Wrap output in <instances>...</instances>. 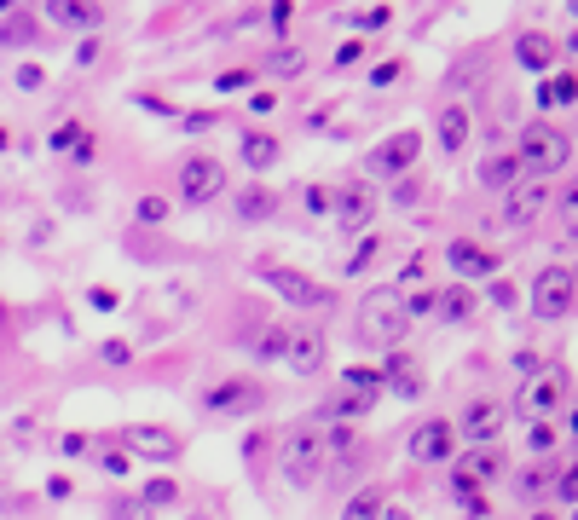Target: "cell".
Listing matches in <instances>:
<instances>
[{"label": "cell", "instance_id": "obj_1", "mask_svg": "<svg viewBox=\"0 0 578 520\" xmlns=\"http://www.w3.org/2000/svg\"><path fill=\"white\" fill-rule=\"evenodd\" d=\"M411 336V306L399 289H371L359 301V341L364 347H399Z\"/></svg>", "mask_w": 578, "mask_h": 520}, {"label": "cell", "instance_id": "obj_2", "mask_svg": "<svg viewBox=\"0 0 578 520\" xmlns=\"http://www.w3.org/2000/svg\"><path fill=\"white\" fill-rule=\"evenodd\" d=\"M278 463H284L289 486H318V480H324V428L318 423L289 428L284 445H278Z\"/></svg>", "mask_w": 578, "mask_h": 520}, {"label": "cell", "instance_id": "obj_3", "mask_svg": "<svg viewBox=\"0 0 578 520\" xmlns=\"http://www.w3.org/2000/svg\"><path fill=\"white\" fill-rule=\"evenodd\" d=\"M567 156H573V139L561 128H549V122H532V128L521 133V163L532 180H556L561 168H567Z\"/></svg>", "mask_w": 578, "mask_h": 520}, {"label": "cell", "instance_id": "obj_4", "mask_svg": "<svg viewBox=\"0 0 578 520\" xmlns=\"http://www.w3.org/2000/svg\"><path fill=\"white\" fill-rule=\"evenodd\" d=\"M255 272H261V283H266L272 295H284L289 306H330V301H336V295H330V283L306 278L301 266H278V260H261Z\"/></svg>", "mask_w": 578, "mask_h": 520}, {"label": "cell", "instance_id": "obj_5", "mask_svg": "<svg viewBox=\"0 0 578 520\" xmlns=\"http://www.w3.org/2000/svg\"><path fill=\"white\" fill-rule=\"evenodd\" d=\"M573 295H578V272L544 266V272L532 278V318H544V324L567 318V313H573Z\"/></svg>", "mask_w": 578, "mask_h": 520}, {"label": "cell", "instance_id": "obj_6", "mask_svg": "<svg viewBox=\"0 0 578 520\" xmlns=\"http://www.w3.org/2000/svg\"><path fill=\"white\" fill-rule=\"evenodd\" d=\"M220 191H226V163H214V156H186L180 163V203L186 208L214 203Z\"/></svg>", "mask_w": 578, "mask_h": 520}, {"label": "cell", "instance_id": "obj_7", "mask_svg": "<svg viewBox=\"0 0 578 520\" xmlns=\"http://www.w3.org/2000/svg\"><path fill=\"white\" fill-rule=\"evenodd\" d=\"M284 365L295 370V376H318V370L330 365V336H324V324H289Z\"/></svg>", "mask_w": 578, "mask_h": 520}, {"label": "cell", "instance_id": "obj_8", "mask_svg": "<svg viewBox=\"0 0 578 520\" xmlns=\"http://www.w3.org/2000/svg\"><path fill=\"white\" fill-rule=\"evenodd\" d=\"M121 445H128L133 457H151V463H180V457H186V440L163 423H133L121 433Z\"/></svg>", "mask_w": 578, "mask_h": 520}, {"label": "cell", "instance_id": "obj_9", "mask_svg": "<svg viewBox=\"0 0 578 520\" xmlns=\"http://www.w3.org/2000/svg\"><path fill=\"white\" fill-rule=\"evenodd\" d=\"M203 405L214 416H249V411H266V388H261V382H249V376H231V382H220Z\"/></svg>", "mask_w": 578, "mask_h": 520}, {"label": "cell", "instance_id": "obj_10", "mask_svg": "<svg viewBox=\"0 0 578 520\" xmlns=\"http://www.w3.org/2000/svg\"><path fill=\"white\" fill-rule=\"evenodd\" d=\"M416 156H423V133H416V128L388 133V139L371 151V173H376V180H393V173L416 168Z\"/></svg>", "mask_w": 578, "mask_h": 520}, {"label": "cell", "instance_id": "obj_11", "mask_svg": "<svg viewBox=\"0 0 578 520\" xmlns=\"http://www.w3.org/2000/svg\"><path fill=\"white\" fill-rule=\"evenodd\" d=\"M549 197H556V191H549V180H521L515 191H503V226H515V231L532 226V220L549 208Z\"/></svg>", "mask_w": 578, "mask_h": 520}, {"label": "cell", "instance_id": "obj_12", "mask_svg": "<svg viewBox=\"0 0 578 520\" xmlns=\"http://www.w3.org/2000/svg\"><path fill=\"white\" fill-rule=\"evenodd\" d=\"M278 214V191L272 185H238L231 191V220L238 226H261V220Z\"/></svg>", "mask_w": 578, "mask_h": 520}, {"label": "cell", "instance_id": "obj_13", "mask_svg": "<svg viewBox=\"0 0 578 520\" xmlns=\"http://www.w3.org/2000/svg\"><path fill=\"white\" fill-rule=\"evenodd\" d=\"M336 214H341V231H364V226H371V214H376L371 185L348 180V185H341V197H336Z\"/></svg>", "mask_w": 578, "mask_h": 520}, {"label": "cell", "instance_id": "obj_14", "mask_svg": "<svg viewBox=\"0 0 578 520\" xmlns=\"http://www.w3.org/2000/svg\"><path fill=\"white\" fill-rule=\"evenodd\" d=\"M451 440H457V428H451V423H423V428H411V457H416V463H446Z\"/></svg>", "mask_w": 578, "mask_h": 520}, {"label": "cell", "instance_id": "obj_15", "mask_svg": "<svg viewBox=\"0 0 578 520\" xmlns=\"http://www.w3.org/2000/svg\"><path fill=\"white\" fill-rule=\"evenodd\" d=\"M434 133H440V145H446L451 156H463V145H469V133H474V116H469V105H440V122H434Z\"/></svg>", "mask_w": 578, "mask_h": 520}, {"label": "cell", "instance_id": "obj_16", "mask_svg": "<svg viewBox=\"0 0 578 520\" xmlns=\"http://www.w3.org/2000/svg\"><path fill=\"white\" fill-rule=\"evenodd\" d=\"M521 180H526L521 151H491L486 163H481V185H491V191H515Z\"/></svg>", "mask_w": 578, "mask_h": 520}, {"label": "cell", "instance_id": "obj_17", "mask_svg": "<svg viewBox=\"0 0 578 520\" xmlns=\"http://www.w3.org/2000/svg\"><path fill=\"white\" fill-rule=\"evenodd\" d=\"M46 18L64 23V29H98V23H105V6H98V0H46Z\"/></svg>", "mask_w": 578, "mask_h": 520}, {"label": "cell", "instance_id": "obj_18", "mask_svg": "<svg viewBox=\"0 0 578 520\" xmlns=\"http://www.w3.org/2000/svg\"><path fill=\"white\" fill-rule=\"evenodd\" d=\"M561 393H567V376H561V370H549V376H532V382H526V393H521V411L544 416V411H556V405H561Z\"/></svg>", "mask_w": 578, "mask_h": 520}, {"label": "cell", "instance_id": "obj_19", "mask_svg": "<svg viewBox=\"0 0 578 520\" xmlns=\"http://www.w3.org/2000/svg\"><path fill=\"white\" fill-rule=\"evenodd\" d=\"M503 423H509V411H503V405H491V399H481V405H469V411H463V440H498Z\"/></svg>", "mask_w": 578, "mask_h": 520}, {"label": "cell", "instance_id": "obj_20", "mask_svg": "<svg viewBox=\"0 0 578 520\" xmlns=\"http://www.w3.org/2000/svg\"><path fill=\"white\" fill-rule=\"evenodd\" d=\"M243 347H249L255 358H266V365H278L289 347V324H278V318H266V324H255L249 336H243Z\"/></svg>", "mask_w": 578, "mask_h": 520}, {"label": "cell", "instance_id": "obj_21", "mask_svg": "<svg viewBox=\"0 0 578 520\" xmlns=\"http://www.w3.org/2000/svg\"><path fill=\"white\" fill-rule=\"evenodd\" d=\"M371 405H376V393H359V388H353V393H336L330 405H318V428H324V423H359Z\"/></svg>", "mask_w": 578, "mask_h": 520}, {"label": "cell", "instance_id": "obj_22", "mask_svg": "<svg viewBox=\"0 0 578 520\" xmlns=\"http://www.w3.org/2000/svg\"><path fill=\"white\" fill-rule=\"evenodd\" d=\"M243 163H249L255 173H266L278 163V133H266V128H249L243 133Z\"/></svg>", "mask_w": 578, "mask_h": 520}, {"label": "cell", "instance_id": "obj_23", "mask_svg": "<svg viewBox=\"0 0 578 520\" xmlns=\"http://www.w3.org/2000/svg\"><path fill=\"white\" fill-rule=\"evenodd\" d=\"M451 266L469 272V278H486V272H498V260H491V249H481V243H451Z\"/></svg>", "mask_w": 578, "mask_h": 520}, {"label": "cell", "instance_id": "obj_24", "mask_svg": "<svg viewBox=\"0 0 578 520\" xmlns=\"http://www.w3.org/2000/svg\"><path fill=\"white\" fill-rule=\"evenodd\" d=\"M556 203V226H561V238H578V180H561V191L549 197Z\"/></svg>", "mask_w": 578, "mask_h": 520}, {"label": "cell", "instance_id": "obj_25", "mask_svg": "<svg viewBox=\"0 0 578 520\" xmlns=\"http://www.w3.org/2000/svg\"><path fill=\"white\" fill-rule=\"evenodd\" d=\"M382 370H388V388L393 393H405V399H416V393H423V370H416L411 358H388Z\"/></svg>", "mask_w": 578, "mask_h": 520}, {"label": "cell", "instance_id": "obj_26", "mask_svg": "<svg viewBox=\"0 0 578 520\" xmlns=\"http://www.w3.org/2000/svg\"><path fill=\"white\" fill-rule=\"evenodd\" d=\"M266 70H272V76H301L306 53H301V46H272V53H266Z\"/></svg>", "mask_w": 578, "mask_h": 520}, {"label": "cell", "instance_id": "obj_27", "mask_svg": "<svg viewBox=\"0 0 578 520\" xmlns=\"http://www.w3.org/2000/svg\"><path fill=\"white\" fill-rule=\"evenodd\" d=\"M544 486H556V463H544V468H526V474H515V491H521V498H544Z\"/></svg>", "mask_w": 578, "mask_h": 520}, {"label": "cell", "instance_id": "obj_28", "mask_svg": "<svg viewBox=\"0 0 578 520\" xmlns=\"http://www.w3.org/2000/svg\"><path fill=\"white\" fill-rule=\"evenodd\" d=\"M549 58H556V41H549V35H526L521 41V64L526 70H544Z\"/></svg>", "mask_w": 578, "mask_h": 520}, {"label": "cell", "instance_id": "obj_29", "mask_svg": "<svg viewBox=\"0 0 578 520\" xmlns=\"http://www.w3.org/2000/svg\"><path fill=\"white\" fill-rule=\"evenodd\" d=\"M139 503H145V509H168V503H180V486H174V480H151V486L139 491Z\"/></svg>", "mask_w": 578, "mask_h": 520}, {"label": "cell", "instance_id": "obj_30", "mask_svg": "<svg viewBox=\"0 0 578 520\" xmlns=\"http://www.w3.org/2000/svg\"><path fill=\"white\" fill-rule=\"evenodd\" d=\"M105 520H151L139 498H105Z\"/></svg>", "mask_w": 578, "mask_h": 520}, {"label": "cell", "instance_id": "obj_31", "mask_svg": "<svg viewBox=\"0 0 578 520\" xmlns=\"http://www.w3.org/2000/svg\"><path fill=\"white\" fill-rule=\"evenodd\" d=\"M0 41L6 46H35V18H6L0 23Z\"/></svg>", "mask_w": 578, "mask_h": 520}, {"label": "cell", "instance_id": "obj_32", "mask_svg": "<svg viewBox=\"0 0 578 520\" xmlns=\"http://www.w3.org/2000/svg\"><path fill=\"white\" fill-rule=\"evenodd\" d=\"M341 520H382V491H359Z\"/></svg>", "mask_w": 578, "mask_h": 520}, {"label": "cell", "instance_id": "obj_33", "mask_svg": "<svg viewBox=\"0 0 578 520\" xmlns=\"http://www.w3.org/2000/svg\"><path fill=\"white\" fill-rule=\"evenodd\" d=\"M451 491H457V503H463V515H486V491H481V486H474V480H463V474H457V486H451Z\"/></svg>", "mask_w": 578, "mask_h": 520}, {"label": "cell", "instance_id": "obj_34", "mask_svg": "<svg viewBox=\"0 0 578 520\" xmlns=\"http://www.w3.org/2000/svg\"><path fill=\"white\" fill-rule=\"evenodd\" d=\"M440 313H446V318H469L474 313V295L469 289H446V295H440Z\"/></svg>", "mask_w": 578, "mask_h": 520}, {"label": "cell", "instance_id": "obj_35", "mask_svg": "<svg viewBox=\"0 0 578 520\" xmlns=\"http://www.w3.org/2000/svg\"><path fill=\"white\" fill-rule=\"evenodd\" d=\"M133 220H145V226H163V220H168V197H139Z\"/></svg>", "mask_w": 578, "mask_h": 520}, {"label": "cell", "instance_id": "obj_36", "mask_svg": "<svg viewBox=\"0 0 578 520\" xmlns=\"http://www.w3.org/2000/svg\"><path fill=\"white\" fill-rule=\"evenodd\" d=\"M98 365H133V347L128 341H98Z\"/></svg>", "mask_w": 578, "mask_h": 520}, {"label": "cell", "instance_id": "obj_37", "mask_svg": "<svg viewBox=\"0 0 578 520\" xmlns=\"http://www.w3.org/2000/svg\"><path fill=\"white\" fill-rule=\"evenodd\" d=\"M556 98H561V105H567V98H578V76H556V81H549V87H544V105H556Z\"/></svg>", "mask_w": 578, "mask_h": 520}, {"label": "cell", "instance_id": "obj_38", "mask_svg": "<svg viewBox=\"0 0 578 520\" xmlns=\"http://www.w3.org/2000/svg\"><path fill=\"white\" fill-rule=\"evenodd\" d=\"M376 249H382V238H376V231H371V238H364L359 249H353V260H348V272H364V266H371V260H376Z\"/></svg>", "mask_w": 578, "mask_h": 520}, {"label": "cell", "instance_id": "obj_39", "mask_svg": "<svg viewBox=\"0 0 578 520\" xmlns=\"http://www.w3.org/2000/svg\"><path fill=\"white\" fill-rule=\"evenodd\" d=\"M469 468H474V474H481V480H498V474H503V463H498V457H491V451L469 457Z\"/></svg>", "mask_w": 578, "mask_h": 520}, {"label": "cell", "instance_id": "obj_40", "mask_svg": "<svg viewBox=\"0 0 578 520\" xmlns=\"http://www.w3.org/2000/svg\"><path fill=\"white\" fill-rule=\"evenodd\" d=\"M556 498H561V503H578V463H573L567 474L556 480Z\"/></svg>", "mask_w": 578, "mask_h": 520}, {"label": "cell", "instance_id": "obj_41", "mask_svg": "<svg viewBox=\"0 0 578 520\" xmlns=\"http://www.w3.org/2000/svg\"><path fill=\"white\" fill-rule=\"evenodd\" d=\"M76 145H81V128H76V122H64V128L53 133V151H76Z\"/></svg>", "mask_w": 578, "mask_h": 520}, {"label": "cell", "instance_id": "obj_42", "mask_svg": "<svg viewBox=\"0 0 578 520\" xmlns=\"http://www.w3.org/2000/svg\"><path fill=\"white\" fill-rule=\"evenodd\" d=\"M98 463H105V474H128L133 457H128V451H110V457H98Z\"/></svg>", "mask_w": 578, "mask_h": 520}, {"label": "cell", "instance_id": "obj_43", "mask_svg": "<svg viewBox=\"0 0 578 520\" xmlns=\"http://www.w3.org/2000/svg\"><path fill=\"white\" fill-rule=\"evenodd\" d=\"M330 203H336V197H330V191H324V185H313V191H306V208H313V214H324V208H330Z\"/></svg>", "mask_w": 578, "mask_h": 520}, {"label": "cell", "instance_id": "obj_44", "mask_svg": "<svg viewBox=\"0 0 578 520\" xmlns=\"http://www.w3.org/2000/svg\"><path fill=\"white\" fill-rule=\"evenodd\" d=\"M238 87H249V70H226L220 76V93H238Z\"/></svg>", "mask_w": 578, "mask_h": 520}, {"label": "cell", "instance_id": "obj_45", "mask_svg": "<svg viewBox=\"0 0 578 520\" xmlns=\"http://www.w3.org/2000/svg\"><path fill=\"white\" fill-rule=\"evenodd\" d=\"M405 306H411V318H423V313H434V306H440V295H411Z\"/></svg>", "mask_w": 578, "mask_h": 520}, {"label": "cell", "instance_id": "obj_46", "mask_svg": "<svg viewBox=\"0 0 578 520\" xmlns=\"http://www.w3.org/2000/svg\"><path fill=\"white\" fill-rule=\"evenodd\" d=\"M64 451H70V457H88L93 440H88V433H64Z\"/></svg>", "mask_w": 578, "mask_h": 520}, {"label": "cell", "instance_id": "obj_47", "mask_svg": "<svg viewBox=\"0 0 578 520\" xmlns=\"http://www.w3.org/2000/svg\"><path fill=\"white\" fill-rule=\"evenodd\" d=\"M549 445H556V428L538 423V428H532V451H549Z\"/></svg>", "mask_w": 578, "mask_h": 520}, {"label": "cell", "instance_id": "obj_48", "mask_svg": "<svg viewBox=\"0 0 578 520\" xmlns=\"http://www.w3.org/2000/svg\"><path fill=\"white\" fill-rule=\"evenodd\" d=\"M41 81H46V76H41V70H35V64H29V70H18V87H23V93H35V87H41Z\"/></svg>", "mask_w": 578, "mask_h": 520}, {"label": "cell", "instance_id": "obj_49", "mask_svg": "<svg viewBox=\"0 0 578 520\" xmlns=\"http://www.w3.org/2000/svg\"><path fill=\"white\" fill-rule=\"evenodd\" d=\"M532 520H556V515H532Z\"/></svg>", "mask_w": 578, "mask_h": 520}, {"label": "cell", "instance_id": "obj_50", "mask_svg": "<svg viewBox=\"0 0 578 520\" xmlns=\"http://www.w3.org/2000/svg\"><path fill=\"white\" fill-rule=\"evenodd\" d=\"M0 318H6V306H0Z\"/></svg>", "mask_w": 578, "mask_h": 520}, {"label": "cell", "instance_id": "obj_51", "mask_svg": "<svg viewBox=\"0 0 578 520\" xmlns=\"http://www.w3.org/2000/svg\"><path fill=\"white\" fill-rule=\"evenodd\" d=\"M573 41H578V35H573Z\"/></svg>", "mask_w": 578, "mask_h": 520}]
</instances>
